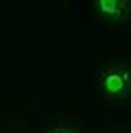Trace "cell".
I'll list each match as a JSON object with an SVG mask.
<instances>
[{"mask_svg":"<svg viewBox=\"0 0 131 133\" xmlns=\"http://www.w3.org/2000/svg\"><path fill=\"white\" fill-rule=\"evenodd\" d=\"M120 87H122V80H120V78H116V76H113V78H107V89H109V91H118Z\"/></svg>","mask_w":131,"mask_h":133,"instance_id":"1","label":"cell"}]
</instances>
